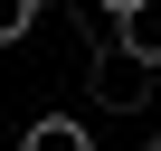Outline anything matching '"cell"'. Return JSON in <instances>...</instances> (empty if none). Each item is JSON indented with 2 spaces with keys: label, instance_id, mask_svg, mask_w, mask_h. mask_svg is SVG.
Segmentation results:
<instances>
[{
  "label": "cell",
  "instance_id": "cell-1",
  "mask_svg": "<svg viewBox=\"0 0 161 151\" xmlns=\"http://www.w3.org/2000/svg\"><path fill=\"white\" fill-rule=\"evenodd\" d=\"M86 85H95V104H104V113H142L161 76H152V66H142V57H133L123 38H114V47H95V66H86Z\"/></svg>",
  "mask_w": 161,
  "mask_h": 151
},
{
  "label": "cell",
  "instance_id": "cell-6",
  "mask_svg": "<svg viewBox=\"0 0 161 151\" xmlns=\"http://www.w3.org/2000/svg\"><path fill=\"white\" fill-rule=\"evenodd\" d=\"M142 151H161V132H152V142H142Z\"/></svg>",
  "mask_w": 161,
  "mask_h": 151
},
{
  "label": "cell",
  "instance_id": "cell-5",
  "mask_svg": "<svg viewBox=\"0 0 161 151\" xmlns=\"http://www.w3.org/2000/svg\"><path fill=\"white\" fill-rule=\"evenodd\" d=\"M104 10H114V19H123V10H142V0H104Z\"/></svg>",
  "mask_w": 161,
  "mask_h": 151
},
{
  "label": "cell",
  "instance_id": "cell-4",
  "mask_svg": "<svg viewBox=\"0 0 161 151\" xmlns=\"http://www.w3.org/2000/svg\"><path fill=\"white\" fill-rule=\"evenodd\" d=\"M38 10H47V0H0V47H19V38L38 29Z\"/></svg>",
  "mask_w": 161,
  "mask_h": 151
},
{
  "label": "cell",
  "instance_id": "cell-3",
  "mask_svg": "<svg viewBox=\"0 0 161 151\" xmlns=\"http://www.w3.org/2000/svg\"><path fill=\"white\" fill-rule=\"evenodd\" d=\"M114 29H123V47H133V57H142V66L161 76V0H142V10H123Z\"/></svg>",
  "mask_w": 161,
  "mask_h": 151
},
{
  "label": "cell",
  "instance_id": "cell-2",
  "mask_svg": "<svg viewBox=\"0 0 161 151\" xmlns=\"http://www.w3.org/2000/svg\"><path fill=\"white\" fill-rule=\"evenodd\" d=\"M19 151H95V132L76 123V113H38V123L19 132Z\"/></svg>",
  "mask_w": 161,
  "mask_h": 151
}]
</instances>
